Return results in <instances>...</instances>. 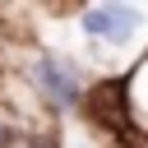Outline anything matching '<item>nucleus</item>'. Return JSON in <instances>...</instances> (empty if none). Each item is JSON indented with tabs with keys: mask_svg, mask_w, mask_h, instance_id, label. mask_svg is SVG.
<instances>
[{
	"mask_svg": "<svg viewBox=\"0 0 148 148\" xmlns=\"http://www.w3.org/2000/svg\"><path fill=\"white\" fill-rule=\"evenodd\" d=\"M83 28L97 42L125 46L134 37V28H139V5H88L83 9Z\"/></svg>",
	"mask_w": 148,
	"mask_h": 148,
	"instance_id": "1",
	"label": "nucleus"
},
{
	"mask_svg": "<svg viewBox=\"0 0 148 148\" xmlns=\"http://www.w3.org/2000/svg\"><path fill=\"white\" fill-rule=\"evenodd\" d=\"M32 83L46 92V102H56V106H74L79 102V83H74V74H69V65H60V60H37L32 65Z\"/></svg>",
	"mask_w": 148,
	"mask_h": 148,
	"instance_id": "2",
	"label": "nucleus"
},
{
	"mask_svg": "<svg viewBox=\"0 0 148 148\" xmlns=\"http://www.w3.org/2000/svg\"><path fill=\"white\" fill-rule=\"evenodd\" d=\"M120 97H125V88H120V83H106V88H97V92H92V116H97L102 125H111V130H120V125H125V116H120Z\"/></svg>",
	"mask_w": 148,
	"mask_h": 148,
	"instance_id": "3",
	"label": "nucleus"
},
{
	"mask_svg": "<svg viewBox=\"0 0 148 148\" xmlns=\"http://www.w3.org/2000/svg\"><path fill=\"white\" fill-rule=\"evenodd\" d=\"M5 143H9V130H5V120H0V148H5Z\"/></svg>",
	"mask_w": 148,
	"mask_h": 148,
	"instance_id": "4",
	"label": "nucleus"
},
{
	"mask_svg": "<svg viewBox=\"0 0 148 148\" xmlns=\"http://www.w3.org/2000/svg\"><path fill=\"white\" fill-rule=\"evenodd\" d=\"M65 148H88V143L83 139H65Z\"/></svg>",
	"mask_w": 148,
	"mask_h": 148,
	"instance_id": "5",
	"label": "nucleus"
}]
</instances>
